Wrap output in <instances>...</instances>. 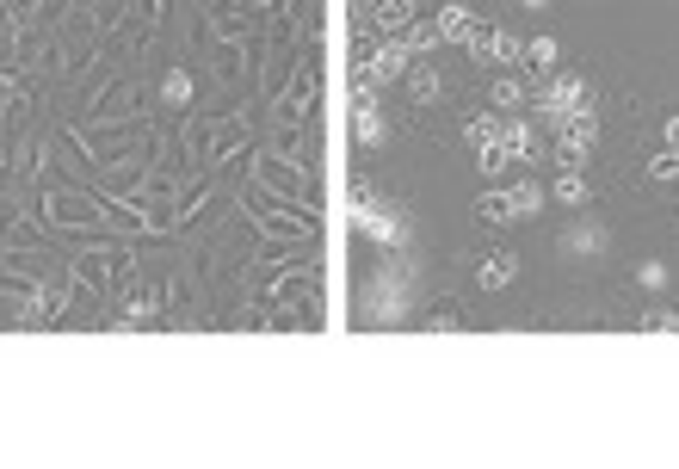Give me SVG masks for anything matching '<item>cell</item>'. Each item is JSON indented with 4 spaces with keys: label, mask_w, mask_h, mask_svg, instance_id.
Segmentation results:
<instances>
[{
    "label": "cell",
    "mask_w": 679,
    "mask_h": 469,
    "mask_svg": "<svg viewBox=\"0 0 679 469\" xmlns=\"http://www.w3.org/2000/svg\"><path fill=\"white\" fill-rule=\"evenodd\" d=\"M593 142H599V112L587 105V112H575L562 130H556V149H562V167H581L593 155Z\"/></svg>",
    "instance_id": "obj_3"
},
{
    "label": "cell",
    "mask_w": 679,
    "mask_h": 469,
    "mask_svg": "<svg viewBox=\"0 0 679 469\" xmlns=\"http://www.w3.org/2000/svg\"><path fill=\"white\" fill-rule=\"evenodd\" d=\"M556 204H568V210L587 204V179H581V167H562V179H556Z\"/></svg>",
    "instance_id": "obj_12"
},
{
    "label": "cell",
    "mask_w": 679,
    "mask_h": 469,
    "mask_svg": "<svg viewBox=\"0 0 679 469\" xmlns=\"http://www.w3.org/2000/svg\"><path fill=\"white\" fill-rule=\"evenodd\" d=\"M513 278H519V254H488V260L476 266V284H482V291H507Z\"/></svg>",
    "instance_id": "obj_6"
},
{
    "label": "cell",
    "mask_w": 679,
    "mask_h": 469,
    "mask_svg": "<svg viewBox=\"0 0 679 469\" xmlns=\"http://www.w3.org/2000/svg\"><path fill=\"white\" fill-rule=\"evenodd\" d=\"M525 7H550V0H525Z\"/></svg>",
    "instance_id": "obj_26"
},
{
    "label": "cell",
    "mask_w": 679,
    "mask_h": 469,
    "mask_svg": "<svg viewBox=\"0 0 679 469\" xmlns=\"http://www.w3.org/2000/svg\"><path fill=\"white\" fill-rule=\"evenodd\" d=\"M402 38H408V50H414V56H420V50H433V44H445V38H439V25H408Z\"/></svg>",
    "instance_id": "obj_19"
},
{
    "label": "cell",
    "mask_w": 679,
    "mask_h": 469,
    "mask_svg": "<svg viewBox=\"0 0 679 469\" xmlns=\"http://www.w3.org/2000/svg\"><path fill=\"white\" fill-rule=\"evenodd\" d=\"M562 247H568V254H599V247H605V229H593V223H575V229L562 235Z\"/></svg>",
    "instance_id": "obj_13"
},
{
    "label": "cell",
    "mask_w": 679,
    "mask_h": 469,
    "mask_svg": "<svg viewBox=\"0 0 679 469\" xmlns=\"http://www.w3.org/2000/svg\"><path fill=\"white\" fill-rule=\"evenodd\" d=\"M507 198H513V216H531V210H544V186H538V179H519V186H513Z\"/></svg>",
    "instance_id": "obj_14"
},
{
    "label": "cell",
    "mask_w": 679,
    "mask_h": 469,
    "mask_svg": "<svg viewBox=\"0 0 679 469\" xmlns=\"http://www.w3.org/2000/svg\"><path fill=\"white\" fill-rule=\"evenodd\" d=\"M642 334H679V315L673 309H649L642 315Z\"/></svg>",
    "instance_id": "obj_20"
},
{
    "label": "cell",
    "mask_w": 679,
    "mask_h": 469,
    "mask_svg": "<svg viewBox=\"0 0 679 469\" xmlns=\"http://www.w3.org/2000/svg\"><path fill=\"white\" fill-rule=\"evenodd\" d=\"M667 149L679 155V118H667Z\"/></svg>",
    "instance_id": "obj_25"
},
{
    "label": "cell",
    "mask_w": 679,
    "mask_h": 469,
    "mask_svg": "<svg viewBox=\"0 0 679 469\" xmlns=\"http://www.w3.org/2000/svg\"><path fill=\"white\" fill-rule=\"evenodd\" d=\"M149 315H155V297H130L124 303V321H149Z\"/></svg>",
    "instance_id": "obj_23"
},
{
    "label": "cell",
    "mask_w": 679,
    "mask_h": 469,
    "mask_svg": "<svg viewBox=\"0 0 679 469\" xmlns=\"http://www.w3.org/2000/svg\"><path fill=\"white\" fill-rule=\"evenodd\" d=\"M525 99H531V87H525L519 75H500V81H494V112H519Z\"/></svg>",
    "instance_id": "obj_11"
},
{
    "label": "cell",
    "mask_w": 679,
    "mask_h": 469,
    "mask_svg": "<svg viewBox=\"0 0 679 469\" xmlns=\"http://www.w3.org/2000/svg\"><path fill=\"white\" fill-rule=\"evenodd\" d=\"M525 62L538 68V75H556V38H531L525 44Z\"/></svg>",
    "instance_id": "obj_16"
},
{
    "label": "cell",
    "mask_w": 679,
    "mask_h": 469,
    "mask_svg": "<svg viewBox=\"0 0 679 469\" xmlns=\"http://www.w3.org/2000/svg\"><path fill=\"white\" fill-rule=\"evenodd\" d=\"M352 136H359L365 149H377V142H383V112H377V99H359V118H352Z\"/></svg>",
    "instance_id": "obj_9"
},
{
    "label": "cell",
    "mask_w": 679,
    "mask_h": 469,
    "mask_svg": "<svg viewBox=\"0 0 679 469\" xmlns=\"http://www.w3.org/2000/svg\"><path fill=\"white\" fill-rule=\"evenodd\" d=\"M482 216H488V223H519V216H513V198L507 192H482V204H476Z\"/></svg>",
    "instance_id": "obj_17"
},
{
    "label": "cell",
    "mask_w": 679,
    "mask_h": 469,
    "mask_svg": "<svg viewBox=\"0 0 679 469\" xmlns=\"http://www.w3.org/2000/svg\"><path fill=\"white\" fill-rule=\"evenodd\" d=\"M531 142H538V136H531V124H525V118H500V149H507L513 161H525V155H531Z\"/></svg>",
    "instance_id": "obj_8"
},
{
    "label": "cell",
    "mask_w": 679,
    "mask_h": 469,
    "mask_svg": "<svg viewBox=\"0 0 679 469\" xmlns=\"http://www.w3.org/2000/svg\"><path fill=\"white\" fill-rule=\"evenodd\" d=\"M649 179H661V186H667V179H679V155H673V149H661V155L649 161Z\"/></svg>",
    "instance_id": "obj_22"
},
{
    "label": "cell",
    "mask_w": 679,
    "mask_h": 469,
    "mask_svg": "<svg viewBox=\"0 0 679 469\" xmlns=\"http://www.w3.org/2000/svg\"><path fill=\"white\" fill-rule=\"evenodd\" d=\"M463 136H470V149H476V142H494L500 136V118L488 112V118H470V124H463Z\"/></svg>",
    "instance_id": "obj_21"
},
{
    "label": "cell",
    "mask_w": 679,
    "mask_h": 469,
    "mask_svg": "<svg viewBox=\"0 0 679 469\" xmlns=\"http://www.w3.org/2000/svg\"><path fill=\"white\" fill-rule=\"evenodd\" d=\"M531 99H538V118H544L550 130H562L575 112H587V105H593V87H587L581 75H550Z\"/></svg>",
    "instance_id": "obj_1"
},
{
    "label": "cell",
    "mask_w": 679,
    "mask_h": 469,
    "mask_svg": "<svg viewBox=\"0 0 679 469\" xmlns=\"http://www.w3.org/2000/svg\"><path fill=\"white\" fill-rule=\"evenodd\" d=\"M482 62H513V56H525V44L513 38V31H476V44H470Z\"/></svg>",
    "instance_id": "obj_5"
},
{
    "label": "cell",
    "mask_w": 679,
    "mask_h": 469,
    "mask_svg": "<svg viewBox=\"0 0 679 469\" xmlns=\"http://www.w3.org/2000/svg\"><path fill=\"white\" fill-rule=\"evenodd\" d=\"M439 38L445 44H476V13L470 7H439Z\"/></svg>",
    "instance_id": "obj_7"
},
{
    "label": "cell",
    "mask_w": 679,
    "mask_h": 469,
    "mask_svg": "<svg viewBox=\"0 0 679 469\" xmlns=\"http://www.w3.org/2000/svg\"><path fill=\"white\" fill-rule=\"evenodd\" d=\"M161 99H167V105H186V99H192V75H186V68H173V75L161 81Z\"/></svg>",
    "instance_id": "obj_18"
},
{
    "label": "cell",
    "mask_w": 679,
    "mask_h": 469,
    "mask_svg": "<svg viewBox=\"0 0 679 469\" xmlns=\"http://www.w3.org/2000/svg\"><path fill=\"white\" fill-rule=\"evenodd\" d=\"M408 87H414V99H420V105H433V99L445 93V81L433 75V68H408Z\"/></svg>",
    "instance_id": "obj_15"
},
{
    "label": "cell",
    "mask_w": 679,
    "mask_h": 469,
    "mask_svg": "<svg viewBox=\"0 0 679 469\" xmlns=\"http://www.w3.org/2000/svg\"><path fill=\"white\" fill-rule=\"evenodd\" d=\"M642 284H649V291H661V284H667V266L649 260V266H642Z\"/></svg>",
    "instance_id": "obj_24"
},
{
    "label": "cell",
    "mask_w": 679,
    "mask_h": 469,
    "mask_svg": "<svg viewBox=\"0 0 679 469\" xmlns=\"http://www.w3.org/2000/svg\"><path fill=\"white\" fill-rule=\"evenodd\" d=\"M352 229L371 235L377 247H402L408 241V223L396 216V204H377L371 192H359V210H352Z\"/></svg>",
    "instance_id": "obj_2"
},
{
    "label": "cell",
    "mask_w": 679,
    "mask_h": 469,
    "mask_svg": "<svg viewBox=\"0 0 679 469\" xmlns=\"http://www.w3.org/2000/svg\"><path fill=\"white\" fill-rule=\"evenodd\" d=\"M414 68V50H408V38H389V44H377L371 56H365V75L383 87V81H402Z\"/></svg>",
    "instance_id": "obj_4"
},
{
    "label": "cell",
    "mask_w": 679,
    "mask_h": 469,
    "mask_svg": "<svg viewBox=\"0 0 679 469\" xmlns=\"http://www.w3.org/2000/svg\"><path fill=\"white\" fill-rule=\"evenodd\" d=\"M371 19H377L383 31H396V38H402V31H408V19H414V0H377V7H371Z\"/></svg>",
    "instance_id": "obj_10"
}]
</instances>
